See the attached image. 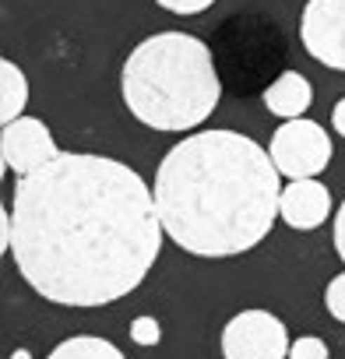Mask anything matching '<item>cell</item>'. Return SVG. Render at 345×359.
Segmentation results:
<instances>
[{
  "label": "cell",
  "instance_id": "6da1fadb",
  "mask_svg": "<svg viewBox=\"0 0 345 359\" xmlns=\"http://www.w3.org/2000/svg\"><path fill=\"white\" fill-rule=\"evenodd\" d=\"M151 187L92 151H60L18 176L11 198V257L50 303L106 306L134 292L162 250Z\"/></svg>",
  "mask_w": 345,
  "mask_h": 359
},
{
  "label": "cell",
  "instance_id": "7a4b0ae2",
  "mask_svg": "<svg viewBox=\"0 0 345 359\" xmlns=\"http://www.w3.org/2000/svg\"><path fill=\"white\" fill-rule=\"evenodd\" d=\"M278 165L236 130H198L155 169V208L165 236L194 257L254 250L278 215Z\"/></svg>",
  "mask_w": 345,
  "mask_h": 359
},
{
  "label": "cell",
  "instance_id": "3957f363",
  "mask_svg": "<svg viewBox=\"0 0 345 359\" xmlns=\"http://www.w3.org/2000/svg\"><path fill=\"white\" fill-rule=\"evenodd\" d=\"M130 116L151 130H194L222 95L212 50L187 32H155L137 43L120 71Z\"/></svg>",
  "mask_w": 345,
  "mask_h": 359
},
{
  "label": "cell",
  "instance_id": "277c9868",
  "mask_svg": "<svg viewBox=\"0 0 345 359\" xmlns=\"http://www.w3.org/2000/svg\"><path fill=\"white\" fill-rule=\"evenodd\" d=\"M275 165L282 176L289 180H306V176H317L327 169L331 162V137L320 123L306 120V116H296V120H285L275 134H271V144H268Z\"/></svg>",
  "mask_w": 345,
  "mask_h": 359
},
{
  "label": "cell",
  "instance_id": "5b68a950",
  "mask_svg": "<svg viewBox=\"0 0 345 359\" xmlns=\"http://www.w3.org/2000/svg\"><path fill=\"white\" fill-rule=\"evenodd\" d=\"M289 331L271 310H240L222 327V359H289Z\"/></svg>",
  "mask_w": 345,
  "mask_h": 359
},
{
  "label": "cell",
  "instance_id": "8992f818",
  "mask_svg": "<svg viewBox=\"0 0 345 359\" xmlns=\"http://www.w3.org/2000/svg\"><path fill=\"white\" fill-rule=\"evenodd\" d=\"M299 39L317 64L345 71V0H306Z\"/></svg>",
  "mask_w": 345,
  "mask_h": 359
},
{
  "label": "cell",
  "instance_id": "52a82bcc",
  "mask_svg": "<svg viewBox=\"0 0 345 359\" xmlns=\"http://www.w3.org/2000/svg\"><path fill=\"white\" fill-rule=\"evenodd\" d=\"M60 155L50 127L39 116H18L11 123H4V134H0V158H4L8 172L29 176L36 169H43L46 162H53Z\"/></svg>",
  "mask_w": 345,
  "mask_h": 359
},
{
  "label": "cell",
  "instance_id": "ba28073f",
  "mask_svg": "<svg viewBox=\"0 0 345 359\" xmlns=\"http://www.w3.org/2000/svg\"><path fill=\"white\" fill-rule=\"evenodd\" d=\"M278 215L289 229H299V233L317 229L331 215V194L317 176L289 180V184L282 187V198H278Z\"/></svg>",
  "mask_w": 345,
  "mask_h": 359
},
{
  "label": "cell",
  "instance_id": "9c48e42d",
  "mask_svg": "<svg viewBox=\"0 0 345 359\" xmlns=\"http://www.w3.org/2000/svg\"><path fill=\"white\" fill-rule=\"evenodd\" d=\"M264 106H268V113H275V116H282V120H296V116H303L306 109H310V102H313V85L299 74V71H285V74H278L268 88H264Z\"/></svg>",
  "mask_w": 345,
  "mask_h": 359
},
{
  "label": "cell",
  "instance_id": "30bf717a",
  "mask_svg": "<svg viewBox=\"0 0 345 359\" xmlns=\"http://www.w3.org/2000/svg\"><path fill=\"white\" fill-rule=\"evenodd\" d=\"M29 106V78L15 60L0 64V120L11 123L18 116H25Z\"/></svg>",
  "mask_w": 345,
  "mask_h": 359
},
{
  "label": "cell",
  "instance_id": "8fae6325",
  "mask_svg": "<svg viewBox=\"0 0 345 359\" xmlns=\"http://www.w3.org/2000/svg\"><path fill=\"white\" fill-rule=\"evenodd\" d=\"M46 359H123V352L113 341H106V338L74 334V338H64Z\"/></svg>",
  "mask_w": 345,
  "mask_h": 359
},
{
  "label": "cell",
  "instance_id": "7c38bea8",
  "mask_svg": "<svg viewBox=\"0 0 345 359\" xmlns=\"http://www.w3.org/2000/svg\"><path fill=\"white\" fill-rule=\"evenodd\" d=\"M324 306H327V313H331L338 324H345V271L327 282V289H324Z\"/></svg>",
  "mask_w": 345,
  "mask_h": 359
},
{
  "label": "cell",
  "instance_id": "4fadbf2b",
  "mask_svg": "<svg viewBox=\"0 0 345 359\" xmlns=\"http://www.w3.org/2000/svg\"><path fill=\"white\" fill-rule=\"evenodd\" d=\"M289 359H327V341L317 334H303L289 345Z\"/></svg>",
  "mask_w": 345,
  "mask_h": 359
},
{
  "label": "cell",
  "instance_id": "5bb4252c",
  "mask_svg": "<svg viewBox=\"0 0 345 359\" xmlns=\"http://www.w3.org/2000/svg\"><path fill=\"white\" fill-rule=\"evenodd\" d=\"M130 338H134L137 345H148V348H151V345L162 341V327H158L155 317L144 313V317H134V320H130Z\"/></svg>",
  "mask_w": 345,
  "mask_h": 359
},
{
  "label": "cell",
  "instance_id": "9a60e30c",
  "mask_svg": "<svg viewBox=\"0 0 345 359\" xmlns=\"http://www.w3.org/2000/svg\"><path fill=\"white\" fill-rule=\"evenodd\" d=\"M155 4L172 11V15H201L215 4V0H155Z\"/></svg>",
  "mask_w": 345,
  "mask_h": 359
},
{
  "label": "cell",
  "instance_id": "2e32d148",
  "mask_svg": "<svg viewBox=\"0 0 345 359\" xmlns=\"http://www.w3.org/2000/svg\"><path fill=\"white\" fill-rule=\"evenodd\" d=\"M334 250H338V257H341V264H345V201H341L338 212H334Z\"/></svg>",
  "mask_w": 345,
  "mask_h": 359
},
{
  "label": "cell",
  "instance_id": "e0dca14e",
  "mask_svg": "<svg viewBox=\"0 0 345 359\" xmlns=\"http://www.w3.org/2000/svg\"><path fill=\"white\" fill-rule=\"evenodd\" d=\"M331 123H334V130L345 137V99L334 102V109H331Z\"/></svg>",
  "mask_w": 345,
  "mask_h": 359
},
{
  "label": "cell",
  "instance_id": "ac0fdd59",
  "mask_svg": "<svg viewBox=\"0 0 345 359\" xmlns=\"http://www.w3.org/2000/svg\"><path fill=\"white\" fill-rule=\"evenodd\" d=\"M11 359H32V352H29V348H18V352H15Z\"/></svg>",
  "mask_w": 345,
  "mask_h": 359
}]
</instances>
